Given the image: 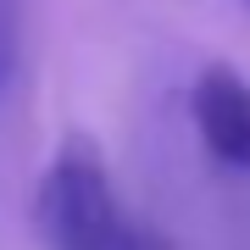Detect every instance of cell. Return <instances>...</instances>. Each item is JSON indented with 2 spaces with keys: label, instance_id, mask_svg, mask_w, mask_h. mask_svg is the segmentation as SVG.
Returning a JSON list of instances; mask_svg holds the SVG:
<instances>
[{
  "label": "cell",
  "instance_id": "obj_1",
  "mask_svg": "<svg viewBox=\"0 0 250 250\" xmlns=\"http://www.w3.org/2000/svg\"><path fill=\"white\" fill-rule=\"evenodd\" d=\"M34 223L50 250H134V223H123L106 156L89 134H67L56 145L34 189Z\"/></svg>",
  "mask_w": 250,
  "mask_h": 250
},
{
  "label": "cell",
  "instance_id": "obj_3",
  "mask_svg": "<svg viewBox=\"0 0 250 250\" xmlns=\"http://www.w3.org/2000/svg\"><path fill=\"white\" fill-rule=\"evenodd\" d=\"M22 17H28V0H0V95L11 89L22 62Z\"/></svg>",
  "mask_w": 250,
  "mask_h": 250
},
{
  "label": "cell",
  "instance_id": "obj_4",
  "mask_svg": "<svg viewBox=\"0 0 250 250\" xmlns=\"http://www.w3.org/2000/svg\"><path fill=\"white\" fill-rule=\"evenodd\" d=\"M134 250H167V245H161L156 233H139V228H134Z\"/></svg>",
  "mask_w": 250,
  "mask_h": 250
},
{
  "label": "cell",
  "instance_id": "obj_2",
  "mask_svg": "<svg viewBox=\"0 0 250 250\" xmlns=\"http://www.w3.org/2000/svg\"><path fill=\"white\" fill-rule=\"evenodd\" d=\"M195 134L223 167L250 172V83L233 67H206L189 89Z\"/></svg>",
  "mask_w": 250,
  "mask_h": 250
}]
</instances>
